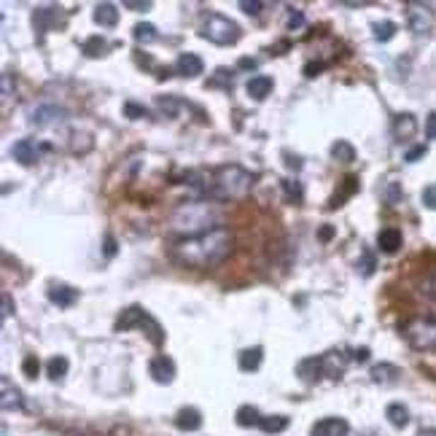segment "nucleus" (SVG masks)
<instances>
[{
	"instance_id": "f257e3e1",
	"label": "nucleus",
	"mask_w": 436,
	"mask_h": 436,
	"mask_svg": "<svg viewBox=\"0 0 436 436\" xmlns=\"http://www.w3.org/2000/svg\"><path fill=\"white\" fill-rule=\"evenodd\" d=\"M191 189L200 194V200L210 202H234L246 200L253 189V173H248L240 164H221L207 173H186V180Z\"/></svg>"
},
{
	"instance_id": "f03ea898",
	"label": "nucleus",
	"mask_w": 436,
	"mask_h": 436,
	"mask_svg": "<svg viewBox=\"0 0 436 436\" xmlns=\"http://www.w3.org/2000/svg\"><path fill=\"white\" fill-rule=\"evenodd\" d=\"M234 251V234L224 226H216L210 232L197 234V237H180L173 246V259L183 267L194 270H207L216 267L224 259H229Z\"/></svg>"
},
{
	"instance_id": "7ed1b4c3",
	"label": "nucleus",
	"mask_w": 436,
	"mask_h": 436,
	"mask_svg": "<svg viewBox=\"0 0 436 436\" xmlns=\"http://www.w3.org/2000/svg\"><path fill=\"white\" fill-rule=\"evenodd\" d=\"M218 221L216 202L210 200H191V202H180L170 216V229L183 237H197L210 229H216L213 224Z\"/></svg>"
},
{
	"instance_id": "20e7f679",
	"label": "nucleus",
	"mask_w": 436,
	"mask_h": 436,
	"mask_svg": "<svg viewBox=\"0 0 436 436\" xmlns=\"http://www.w3.org/2000/svg\"><path fill=\"white\" fill-rule=\"evenodd\" d=\"M116 331H130V328H143V334L151 340V345L162 348L164 345V328L159 326V321L140 304H130L127 310H122V315L116 318Z\"/></svg>"
},
{
	"instance_id": "39448f33",
	"label": "nucleus",
	"mask_w": 436,
	"mask_h": 436,
	"mask_svg": "<svg viewBox=\"0 0 436 436\" xmlns=\"http://www.w3.org/2000/svg\"><path fill=\"white\" fill-rule=\"evenodd\" d=\"M200 35L216 46H234L240 41V25L224 14H207L202 19Z\"/></svg>"
},
{
	"instance_id": "423d86ee",
	"label": "nucleus",
	"mask_w": 436,
	"mask_h": 436,
	"mask_svg": "<svg viewBox=\"0 0 436 436\" xmlns=\"http://www.w3.org/2000/svg\"><path fill=\"white\" fill-rule=\"evenodd\" d=\"M401 331H404V337H407V342L415 348V350H423V353L436 350V321L415 318V321L404 323Z\"/></svg>"
},
{
	"instance_id": "0eeeda50",
	"label": "nucleus",
	"mask_w": 436,
	"mask_h": 436,
	"mask_svg": "<svg viewBox=\"0 0 436 436\" xmlns=\"http://www.w3.org/2000/svg\"><path fill=\"white\" fill-rule=\"evenodd\" d=\"M407 25L415 35H428L434 30V14L425 3H407Z\"/></svg>"
},
{
	"instance_id": "6e6552de",
	"label": "nucleus",
	"mask_w": 436,
	"mask_h": 436,
	"mask_svg": "<svg viewBox=\"0 0 436 436\" xmlns=\"http://www.w3.org/2000/svg\"><path fill=\"white\" fill-rule=\"evenodd\" d=\"M0 391H3V396H0V407H3V412H22V409H25V396H22V391L11 382L8 374L0 377Z\"/></svg>"
},
{
	"instance_id": "1a4fd4ad",
	"label": "nucleus",
	"mask_w": 436,
	"mask_h": 436,
	"mask_svg": "<svg viewBox=\"0 0 436 436\" xmlns=\"http://www.w3.org/2000/svg\"><path fill=\"white\" fill-rule=\"evenodd\" d=\"M149 374L154 382H159V385H170V382L176 380V361L170 358V355H154L149 364Z\"/></svg>"
},
{
	"instance_id": "9d476101",
	"label": "nucleus",
	"mask_w": 436,
	"mask_h": 436,
	"mask_svg": "<svg viewBox=\"0 0 436 436\" xmlns=\"http://www.w3.org/2000/svg\"><path fill=\"white\" fill-rule=\"evenodd\" d=\"M310 436H350V423L345 418H321L313 423Z\"/></svg>"
},
{
	"instance_id": "9b49d317",
	"label": "nucleus",
	"mask_w": 436,
	"mask_h": 436,
	"mask_svg": "<svg viewBox=\"0 0 436 436\" xmlns=\"http://www.w3.org/2000/svg\"><path fill=\"white\" fill-rule=\"evenodd\" d=\"M297 374H299V380L304 385H313L318 382L326 372H323V358L321 355H310V358H302L299 364H297Z\"/></svg>"
},
{
	"instance_id": "f8f14e48",
	"label": "nucleus",
	"mask_w": 436,
	"mask_h": 436,
	"mask_svg": "<svg viewBox=\"0 0 436 436\" xmlns=\"http://www.w3.org/2000/svg\"><path fill=\"white\" fill-rule=\"evenodd\" d=\"M38 154H41V149H38V143L33 137H22V140H16L14 146H11V156L19 164H25V167L38 162Z\"/></svg>"
},
{
	"instance_id": "ddd939ff",
	"label": "nucleus",
	"mask_w": 436,
	"mask_h": 436,
	"mask_svg": "<svg viewBox=\"0 0 436 436\" xmlns=\"http://www.w3.org/2000/svg\"><path fill=\"white\" fill-rule=\"evenodd\" d=\"M176 73L183 76V79H197L200 73H205V62L200 54H191V52H183V54L176 59Z\"/></svg>"
},
{
	"instance_id": "4468645a",
	"label": "nucleus",
	"mask_w": 436,
	"mask_h": 436,
	"mask_svg": "<svg viewBox=\"0 0 436 436\" xmlns=\"http://www.w3.org/2000/svg\"><path fill=\"white\" fill-rule=\"evenodd\" d=\"M272 89H275V81L270 76H253V79H248V84H246L248 97L256 100V103L267 100V97L272 95Z\"/></svg>"
},
{
	"instance_id": "2eb2a0df",
	"label": "nucleus",
	"mask_w": 436,
	"mask_h": 436,
	"mask_svg": "<svg viewBox=\"0 0 436 436\" xmlns=\"http://www.w3.org/2000/svg\"><path fill=\"white\" fill-rule=\"evenodd\" d=\"M418 132V119L412 113H398L394 119V137L398 143H407L409 137H415Z\"/></svg>"
},
{
	"instance_id": "dca6fc26",
	"label": "nucleus",
	"mask_w": 436,
	"mask_h": 436,
	"mask_svg": "<svg viewBox=\"0 0 436 436\" xmlns=\"http://www.w3.org/2000/svg\"><path fill=\"white\" fill-rule=\"evenodd\" d=\"M65 122V110L57 108V105H41V108H35L33 113V124L35 127H54V124Z\"/></svg>"
},
{
	"instance_id": "f3484780",
	"label": "nucleus",
	"mask_w": 436,
	"mask_h": 436,
	"mask_svg": "<svg viewBox=\"0 0 436 436\" xmlns=\"http://www.w3.org/2000/svg\"><path fill=\"white\" fill-rule=\"evenodd\" d=\"M176 425H178V431H186V434L200 431V428H202V415H200V409L183 407L176 415Z\"/></svg>"
},
{
	"instance_id": "a211bd4d",
	"label": "nucleus",
	"mask_w": 436,
	"mask_h": 436,
	"mask_svg": "<svg viewBox=\"0 0 436 436\" xmlns=\"http://www.w3.org/2000/svg\"><path fill=\"white\" fill-rule=\"evenodd\" d=\"M323 372H326V377L331 380H340L342 374H345V364H348V355L340 353V350H331V353H323Z\"/></svg>"
},
{
	"instance_id": "6ab92c4d",
	"label": "nucleus",
	"mask_w": 436,
	"mask_h": 436,
	"mask_svg": "<svg viewBox=\"0 0 436 436\" xmlns=\"http://www.w3.org/2000/svg\"><path fill=\"white\" fill-rule=\"evenodd\" d=\"M33 22H35V30H38V33L54 30L57 25H59V11H57V6H41V8H35Z\"/></svg>"
},
{
	"instance_id": "aec40b11",
	"label": "nucleus",
	"mask_w": 436,
	"mask_h": 436,
	"mask_svg": "<svg viewBox=\"0 0 436 436\" xmlns=\"http://www.w3.org/2000/svg\"><path fill=\"white\" fill-rule=\"evenodd\" d=\"M49 302L57 304V307H62V310H68V307H73L79 302V291L70 286H52L49 288Z\"/></svg>"
},
{
	"instance_id": "412c9836",
	"label": "nucleus",
	"mask_w": 436,
	"mask_h": 436,
	"mask_svg": "<svg viewBox=\"0 0 436 436\" xmlns=\"http://www.w3.org/2000/svg\"><path fill=\"white\" fill-rule=\"evenodd\" d=\"M377 246H380L382 253L394 256V253H398L401 246H404V237H401L398 229H382V232L377 234Z\"/></svg>"
},
{
	"instance_id": "4be33fe9",
	"label": "nucleus",
	"mask_w": 436,
	"mask_h": 436,
	"mask_svg": "<svg viewBox=\"0 0 436 436\" xmlns=\"http://www.w3.org/2000/svg\"><path fill=\"white\" fill-rule=\"evenodd\" d=\"M261 361H264V348L253 345V348H246V350L240 353L237 367H240V372H256V369L261 367Z\"/></svg>"
},
{
	"instance_id": "5701e85b",
	"label": "nucleus",
	"mask_w": 436,
	"mask_h": 436,
	"mask_svg": "<svg viewBox=\"0 0 436 436\" xmlns=\"http://www.w3.org/2000/svg\"><path fill=\"white\" fill-rule=\"evenodd\" d=\"M95 22L100 28H116V22H119V6H113V3H97Z\"/></svg>"
},
{
	"instance_id": "b1692460",
	"label": "nucleus",
	"mask_w": 436,
	"mask_h": 436,
	"mask_svg": "<svg viewBox=\"0 0 436 436\" xmlns=\"http://www.w3.org/2000/svg\"><path fill=\"white\" fill-rule=\"evenodd\" d=\"M261 418L264 415L256 407H251V404H243V407L234 412V420H237V425H243V428H259Z\"/></svg>"
},
{
	"instance_id": "393cba45",
	"label": "nucleus",
	"mask_w": 436,
	"mask_h": 436,
	"mask_svg": "<svg viewBox=\"0 0 436 436\" xmlns=\"http://www.w3.org/2000/svg\"><path fill=\"white\" fill-rule=\"evenodd\" d=\"M70 369V361L65 355H54V358H49V364H46V374H49V380L52 382H62L65 380V374H68Z\"/></svg>"
},
{
	"instance_id": "a878e982",
	"label": "nucleus",
	"mask_w": 436,
	"mask_h": 436,
	"mask_svg": "<svg viewBox=\"0 0 436 436\" xmlns=\"http://www.w3.org/2000/svg\"><path fill=\"white\" fill-rule=\"evenodd\" d=\"M385 418H388V423H391L394 428H407V423H409V409L404 407V404H398V401H394V404H388V407H385Z\"/></svg>"
},
{
	"instance_id": "bb28decb",
	"label": "nucleus",
	"mask_w": 436,
	"mask_h": 436,
	"mask_svg": "<svg viewBox=\"0 0 436 436\" xmlns=\"http://www.w3.org/2000/svg\"><path fill=\"white\" fill-rule=\"evenodd\" d=\"M259 428L264 434H283L288 428V418L286 415H264L259 423Z\"/></svg>"
},
{
	"instance_id": "cd10ccee",
	"label": "nucleus",
	"mask_w": 436,
	"mask_h": 436,
	"mask_svg": "<svg viewBox=\"0 0 436 436\" xmlns=\"http://www.w3.org/2000/svg\"><path fill=\"white\" fill-rule=\"evenodd\" d=\"M398 369L394 364H377V367L372 369V380L374 382H382V385H388V382H396L398 380Z\"/></svg>"
},
{
	"instance_id": "c85d7f7f",
	"label": "nucleus",
	"mask_w": 436,
	"mask_h": 436,
	"mask_svg": "<svg viewBox=\"0 0 436 436\" xmlns=\"http://www.w3.org/2000/svg\"><path fill=\"white\" fill-rule=\"evenodd\" d=\"M331 156H334L337 162L350 164V162H355V149L348 143V140H337V143L331 146Z\"/></svg>"
},
{
	"instance_id": "c756f323",
	"label": "nucleus",
	"mask_w": 436,
	"mask_h": 436,
	"mask_svg": "<svg viewBox=\"0 0 436 436\" xmlns=\"http://www.w3.org/2000/svg\"><path fill=\"white\" fill-rule=\"evenodd\" d=\"M159 38V33H156V28L151 25V22H140V25H135V41L143 43V46H149V43H154Z\"/></svg>"
},
{
	"instance_id": "7c9ffc66",
	"label": "nucleus",
	"mask_w": 436,
	"mask_h": 436,
	"mask_svg": "<svg viewBox=\"0 0 436 436\" xmlns=\"http://www.w3.org/2000/svg\"><path fill=\"white\" fill-rule=\"evenodd\" d=\"M156 108L164 110V113H167L170 119H176L178 110H180V108H189V105H186L183 100H178V97H159V100H156Z\"/></svg>"
},
{
	"instance_id": "2f4dec72",
	"label": "nucleus",
	"mask_w": 436,
	"mask_h": 436,
	"mask_svg": "<svg viewBox=\"0 0 436 436\" xmlns=\"http://www.w3.org/2000/svg\"><path fill=\"white\" fill-rule=\"evenodd\" d=\"M105 49H108V43H105V38H100V35H92V38H86L81 46V52L86 57H100L105 54Z\"/></svg>"
},
{
	"instance_id": "473e14b6",
	"label": "nucleus",
	"mask_w": 436,
	"mask_h": 436,
	"mask_svg": "<svg viewBox=\"0 0 436 436\" xmlns=\"http://www.w3.org/2000/svg\"><path fill=\"white\" fill-rule=\"evenodd\" d=\"M396 35V22H391V19H385V22H377L374 25V38L380 43H385V41H391Z\"/></svg>"
},
{
	"instance_id": "72a5a7b5",
	"label": "nucleus",
	"mask_w": 436,
	"mask_h": 436,
	"mask_svg": "<svg viewBox=\"0 0 436 436\" xmlns=\"http://www.w3.org/2000/svg\"><path fill=\"white\" fill-rule=\"evenodd\" d=\"M353 191H358V178L348 176V178H345V189H342L340 197H334V202H331V205H334V207H337V205H342V200H345V197H350Z\"/></svg>"
},
{
	"instance_id": "f704fd0d",
	"label": "nucleus",
	"mask_w": 436,
	"mask_h": 436,
	"mask_svg": "<svg viewBox=\"0 0 436 436\" xmlns=\"http://www.w3.org/2000/svg\"><path fill=\"white\" fill-rule=\"evenodd\" d=\"M22 372L28 374L30 380H35V377H38V372H41V364H38V358H35V355H28V358L22 361Z\"/></svg>"
},
{
	"instance_id": "c9c22d12",
	"label": "nucleus",
	"mask_w": 436,
	"mask_h": 436,
	"mask_svg": "<svg viewBox=\"0 0 436 436\" xmlns=\"http://www.w3.org/2000/svg\"><path fill=\"white\" fill-rule=\"evenodd\" d=\"M420 294L423 297H428V299H436V272H431L428 277H423Z\"/></svg>"
},
{
	"instance_id": "e433bc0d",
	"label": "nucleus",
	"mask_w": 436,
	"mask_h": 436,
	"mask_svg": "<svg viewBox=\"0 0 436 436\" xmlns=\"http://www.w3.org/2000/svg\"><path fill=\"white\" fill-rule=\"evenodd\" d=\"M240 8H243L248 16H259L261 11H264V3H261V0H240Z\"/></svg>"
},
{
	"instance_id": "4c0bfd02",
	"label": "nucleus",
	"mask_w": 436,
	"mask_h": 436,
	"mask_svg": "<svg viewBox=\"0 0 436 436\" xmlns=\"http://www.w3.org/2000/svg\"><path fill=\"white\" fill-rule=\"evenodd\" d=\"M210 86H224V89H229L232 86V76H229V70H216V79H210Z\"/></svg>"
},
{
	"instance_id": "58836bf2",
	"label": "nucleus",
	"mask_w": 436,
	"mask_h": 436,
	"mask_svg": "<svg viewBox=\"0 0 436 436\" xmlns=\"http://www.w3.org/2000/svg\"><path fill=\"white\" fill-rule=\"evenodd\" d=\"M423 205H425L428 210H436V183H431V186L423 189Z\"/></svg>"
},
{
	"instance_id": "ea45409f",
	"label": "nucleus",
	"mask_w": 436,
	"mask_h": 436,
	"mask_svg": "<svg viewBox=\"0 0 436 436\" xmlns=\"http://www.w3.org/2000/svg\"><path fill=\"white\" fill-rule=\"evenodd\" d=\"M283 189H286V194H288V200H294V202H302V186L294 180H283Z\"/></svg>"
},
{
	"instance_id": "a19ab883",
	"label": "nucleus",
	"mask_w": 436,
	"mask_h": 436,
	"mask_svg": "<svg viewBox=\"0 0 436 436\" xmlns=\"http://www.w3.org/2000/svg\"><path fill=\"white\" fill-rule=\"evenodd\" d=\"M124 113H127L130 119H143V116H149V110L143 108V105H137V103H127V105H124Z\"/></svg>"
},
{
	"instance_id": "79ce46f5",
	"label": "nucleus",
	"mask_w": 436,
	"mask_h": 436,
	"mask_svg": "<svg viewBox=\"0 0 436 436\" xmlns=\"http://www.w3.org/2000/svg\"><path fill=\"white\" fill-rule=\"evenodd\" d=\"M401 197H404V191H401V186H398V183H391V186H388V191H385V202H388V205H396L398 200H401Z\"/></svg>"
},
{
	"instance_id": "37998d69",
	"label": "nucleus",
	"mask_w": 436,
	"mask_h": 436,
	"mask_svg": "<svg viewBox=\"0 0 436 436\" xmlns=\"http://www.w3.org/2000/svg\"><path fill=\"white\" fill-rule=\"evenodd\" d=\"M425 137H428V140H436V110H431L428 119H425Z\"/></svg>"
},
{
	"instance_id": "c03bdc74",
	"label": "nucleus",
	"mask_w": 436,
	"mask_h": 436,
	"mask_svg": "<svg viewBox=\"0 0 436 436\" xmlns=\"http://www.w3.org/2000/svg\"><path fill=\"white\" fill-rule=\"evenodd\" d=\"M425 146H412V149L407 151V156H404V159H407V162H420L423 156H425Z\"/></svg>"
},
{
	"instance_id": "a18cd8bd",
	"label": "nucleus",
	"mask_w": 436,
	"mask_h": 436,
	"mask_svg": "<svg viewBox=\"0 0 436 436\" xmlns=\"http://www.w3.org/2000/svg\"><path fill=\"white\" fill-rule=\"evenodd\" d=\"M151 0H146V3H137V0H124V8H132V11H151Z\"/></svg>"
},
{
	"instance_id": "49530a36",
	"label": "nucleus",
	"mask_w": 436,
	"mask_h": 436,
	"mask_svg": "<svg viewBox=\"0 0 436 436\" xmlns=\"http://www.w3.org/2000/svg\"><path fill=\"white\" fill-rule=\"evenodd\" d=\"M14 95V81H11V73L3 70V97H11Z\"/></svg>"
},
{
	"instance_id": "de8ad7c7",
	"label": "nucleus",
	"mask_w": 436,
	"mask_h": 436,
	"mask_svg": "<svg viewBox=\"0 0 436 436\" xmlns=\"http://www.w3.org/2000/svg\"><path fill=\"white\" fill-rule=\"evenodd\" d=\"M374 272V256L372 253H364V261H361V275H372Z\"/></svg>"
},
{
	"instance_id": "09e8293b",
	"label": "nucleus",
	"mask_w": 436,
	"mask_h": 436,
	"mask_svg": "<svg viewBox=\"0 0 436 436\" xmlns=\"http://www.w3.org/2000/svg\"><path fill=\"white\" fill-rule=\"evenodd\" d=\"M350 358H353V361H358V364L369 361V348H355L353 353H350Z\"/></svg>"
},
{
	"instance_id": "8fccbe9b",
	"label": "nucleus",
	"mask_w": 436,
	"mask_h": 436,
	"mask_svg": "<svg viewBox=\"0 0 436 436\" xmlns=\"http://www.w3.org/2000/svg\"><path fill=\"white\" fill-rule=\"evenodd\" d=\"M11 310H14V302H11V294H3V321L11 315Z\"/></svg>"
},
{
	"instance_id": "3c124183",
	"label": "nucleus",
	"mask_w": 436,
	"mask_h": 436,
	"mask_svg": "<svg viewBox=\"0 0 436 436\" xmlns=\"http://www.w3.org/2000/svg\"><path fill=\"white\" fill-rule=\"evenodd\" d=\"M304 25V16L297 11V14H291V19H288V30H297V28H302Z\"/></svg>"
},
{
	"instance_id": "603ef678",
	"label": "nucleus",
	"mask_w": 436,
	"mask_h": 436,
	"mask_svg": "<svg viewBox=\"0 0 436 436\" xmlns=\"http://www.w3.org/2000/svg\"><path fill=\"white\" fill-rule=\"evenodd\" d=\"M105 256H108V259L110 256H116V240H113L110 234L105 237Z\"/></svg>"
},
{
	"instance_id": "864d4df0",
	"label": "nucleus",
	"mask_w": 436,
	"mask_h": 436,
	"mask_svg": "<svg viewBox=\"0 0 436 436\" xmlns=\"http://www.w3.org/2000/svg\"><path fill=\"white\" fill-rule=\"evenodd\" d=\"M318 237H321L323 243H328V240L334 237V226H321V232H318Z\"/></svg>"
},
{
	"instance_id": "5fc2aeb1",
	"label": "nucleus",
	"mask_w": 436,
	"mask_h": 436,
	"mask_svg": "<svg viewBox=\"0 0 436 436\" xmlns=\"http://www.w3.org/2000/svg\"><path fill=\"white\" fill-rule=\"evenodd\" d=\"M286 156H288V154H286ZM286 164H288V167H294V170H299V167H302L299 156H294V159H291V156H288V159H286Z\"/></svg>"
},
{
	"instance_id": "6e6d98bb",
	"label": "nucleus",
	"mask_w": 436,
	"mask_h": 436,
	"mask_svg": "<svg viewBox=\"0 0 436 436\" xmlns=\"http://www.w3.org/2000/svg\"><path fill=\"white\" fill-rule=\"evenodd\" d=\"M418 436H436V428H420Z\"/></svg>"
},
{
	"instance_id": "4d7b16f0",
	"label": "nucleus",
	"mask_w": 436,
	"mask_h": 436,
	"mask_svg": "<svg viewBox=\"0 0 436 436\" xmlns=\"http://www.w3.org/2000/svg\"><path fill=\"white\" fill-rule=\"evenodd\" d=\"M240 68H256V62H253V59H243Z\"/></svg>"
},
{
	"instance_id": "13d9d810",
	"label": "nucleus",
	"mask_w": 436,
	"mask_h": 436,
	"mask_svg": "<svg viewBox=\"0 0 436 436\" xmlns=\"http://www.w3.org/2000/svg\"><path fill=\"white\" fill-rule=\"evenodd\" d=\"M3 436H8V428H3Z\"/></svg>"
}]
</instances>
